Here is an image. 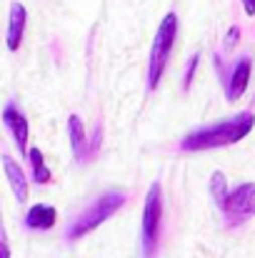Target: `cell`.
<instances>
[{"label":"cell","mask_w":255,"mask_h":258,"mask_svg":"<svg viewBox=\"0 0 255 258\" xmlns=\"http://www.w3.org/2000/svg\"><path fill=\"white\" fill-rule=\"evenodd\" d=\"M253 128H255V113L245 110V113H238L235 118L220 120L215 125H205V128L190 131L180 141V151L195 153V151H213V148L233 146V143L243 141Z\"/></svg>","instance_id":"cell-1"},{"label":"cell","mask_w":255,"mask_h":258,"mask_svg":"<svg viewBox=\"0 0 255 258\" xmlns=\"http://www.w3.org/2000/svg\"><path fill=\"white\" fill-rule=\"evenodd\" d=\"M125 206V193L123 190H108L103 196H98L88 208L80 211V216H75L65 231V241H78L85 233L95 231L100 223H105L113 213H118Z\"/></svg>","instance_id":"cell-2"},{"label":"cell","mask_w":255,"mask_h":258,"mask_svg":"<svg viewBox=\"0 0 255 258\" xmlns=\"http://www.w3.org/2000/svg\"><path fill=\"white\" fill-rule=\"evenodd\" d=\"M160 226H163V190L160 183H153L145 196L143 208V226H140V251L143 258H153L160 241Z\"/></svg>","instance_id":"cell-3"},{"label":"cell","mask_w":255,"mask_h":258,"mask_svg":"<svg viewBox=\"0 0 255 258\" xmlns=\"http://www.w3.org/2000/svg\"><path fill=\"white\" fill-rule=\"evenodd\" d=\"M175 35H178V15L168 13L163 18V23L158 25V33H155V40H153V50H150V66H148V88L155 90L160 78H163V71L170 60V50H173V43H175Z\"/></svg>","instance_id":"cell-4"},{"label":"cell","mask_w":255,"mask_h":258,"mask_svg":"<svg viewBox=\"0 0 255 258\" xmlns=\"http://www.w3.org/2000/svg\"><path fill=\"white\" fill-rule=\"evenodd\" d=\"M228 226H243L255 216V183H243L228 193L225 206L220 208Z\"/></svg>","instance_id":"cell-5"},{"label":"cell","mask_w":255,"mask_h":258,"mask_svg":"<svg viewBox=\"0 0 255 258\" xmlns=\"http://www.w3.org/2000/svg\"><path fill=\"white\" fill-rule=\"evenodd\" d=\"M68 136H70V146H73V156H75V161H90L95 153H98V148H100V138H103V131H100V125H95V131H93V138L88 141V136H85V128H83V120L78 118V115H70L68 118Z\"/></svg>","instance_id":"cell-6"},{"label":"cell","mask_w":255,"mask_h":258,"mask_svg":"<svg viewBox=\"0 0 255 258\" xmlns=\"http://www.w3.org/2000/svg\"><path fill=\"white\" fill-rule=\"evenodd\" d=\"M3 123L8 125V131H10L18 151L23 156H28V133H30V125H28V118L18 110L15 103H5V108H3Z\"/></svg>","instance_id":"cell-7"},{"label":"cell","mask_w":255,"mask_h":258,"mask_svg":"<svg viewBox=\"0 0 255 258\" xmlns=\"http://www.w3.org/2000/svg\"><path fill=\"white\" fill-rule=\"evenodd\" d=\"M25 23H28V10L23 3H10V13H8V30H5V45L8 50H18L23 43V33H25Z\"/></svg>","instance_id":"cell-8"},{"label":"cell","mask_w":255,"mask_h":258,"mask_svg":"<svg viewBox=\"0 0 255 258\" xmlns=\"http://www.w3.org/2000/svg\"><path fill=\"white\" fill-rule=\"evenodd\" d=\"M250 71H253V60L245 55L240 58L233 68H230V76H228V83H225V90H228V100H238L245 90H248V83H250Z\"/></svg>","instance_id":"cell-9"},{"label":"cell","mask_w":255,"mask_h":258,"mask_svg":"<svg viewBox=\"0 0 255 258\" xmlns=\"http://www.w3.org/2000/svg\"><path fill=\"white\" fill-rule=\"evenodd\" d=\"M0 163H3V171H5L8 183H10L13 196H15L20 203H25V201H28V178H25L23 168H20V166H18L8 153H3V156H0Z\"/></svg>","instance_id":"cell-10"},{"label":"cell","mask_w":255,"mask_h":258,"mask_svg":"<svg viewBox=\"0 0 255 258\" xmlns=\"http://www.w3.org/2000/svg\"><path fill=\"white\" fill-rule=\"evenodd\" d=\"M58 221V211L48 203H35L25 213V226L30 231H50Z\"/></svg>","instance_id":"cell-11"},{"label":"cell","mask_w":255,"mask_h":258,"mask_svg":"<svg viewBox=\"0 0 255 258\" xmlns=\"http://www.w3.org/2000/svg\"><path fill=\"white\" fill-rule=\"evenodd\" d=\"M28 161H30V166H33V180L35 183H50L53 180V175L48 171V166H45V161H43V151L40 148H30L28 151Z\"/></svg>","instance_id":"cell-12"},{"label":"cell","mask_w":255,"mask_h":258,"mask_svg":"<svg viewBox=\"0 0 255 258\" xmlns=\"http://www.w3.org/2000/svg\"><path fill=\"white\" fill-rule=\"evenodd\" d=\"M228 180H225V175L220 171H215L210 175V196H213V201L218 203V208H223L225 206V201H228Z\"/></svg>","instance_id":"cell-13"},{"label":"cell","mask_w":255,"mask_h":258,"mask_svg":"<svg viewBox=\"0 0 255 258\" xmlns=\"http://www.w3.org/2000/svg\"><path fill=\"white\" fill-rule=\"evenodd\" d=\"M0 258H10V243H8V236H5L3 213H0Z\"/></svg>","instance_id":"cell-14"},{"label":"cell","mask_w":255,"mask_h":258,"mask_svg":"<svg viewBox=\"0 0 255 258\" xmlns=\"http://www.w3.org/2000/svg\"><path fill=\"white\" fill-rule=\"evenodd\" d=\"M198 55H193L190 60H188V68H185V88H190V83H193V76H195V68H198Z\"/></svg>","instance_id":"cell-15"},{"label":"cell","mask_w":255,"mask_h":258,"mask_svg":"<svg viewBox=\"0 0 255 258\" xmlns=\"http://www.w3.org/2000/svg\"><path fill=\"white\" fill-rule=\"evenodd\" d=\"M238 40H240V28H238V25H233V28L228 30V35H225V48H233Z\"/></svg>","instance_id":"cell-16"},{"label":"cell","mask_w":255,"mask_h":258,"mask_svg":"<svg viewBox=\"0 0 255 258\" xmlns=\"http://www.w3.org/2000/svg\"><path fill=\"white\" fill-rule=\"evenodd\" d=\"M243 8L248 15H255V0H243Z\"/></svg>","instance_id":"cell-17"}]
</instances>
